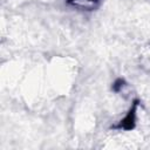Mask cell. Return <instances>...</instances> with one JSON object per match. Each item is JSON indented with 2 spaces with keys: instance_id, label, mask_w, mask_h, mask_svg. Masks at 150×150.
Masks as SVG:
<instances>
[{
  "instance_id": "6da1fadb",
  "label": "cell",
  "mask_w": 150,
  "mask_h": 150,
  "mask_svg": "<svg viewBox=\"0 0 150 150\" xmlns=\"http://www.w3.org/2000/svg\"><path fill=\"white\" fill-rule=\"evenodd\" d=\"M137 102L134 103L132 108L129 110V112L125 115V117L120 122L118 128L120 129H124V130H130L135 127L136 123V108H137Z\"/></svg>"
},
{
  "instance_id": "7a4b0ae2",
  "label": "cell",
  "mask_w": 150,
  "mask_h": 150,
  "mask_svg": "<svg viewBox=\"0 0 150 150\" xmlns=\"http://www.w3.org/2000/svg\"><path fill=\"white\" fill-rule=\"evenodd\" d=\"M69 1H73V2H82V1H84V2H90V4H94V2H96L97 0H69Z\"/></svg>"
},
{
  "instance_id": "3957f363",
  "label": "cell",
  "mask_w": 150,
  "mask_h": 150,
  "mask_svg": "<svg viewBox=\"0 0 150 150\" xmlns=\"http://www.w3.org/2000/svg\"><path fill=\"white\" fill-rule=\"evenodd\" d=\"M146 56L150 59V45L146 47Z\"/></svg>"
}]
</instances>
